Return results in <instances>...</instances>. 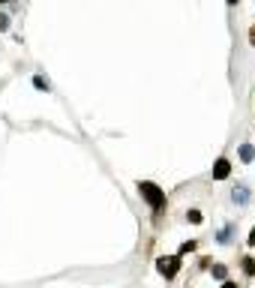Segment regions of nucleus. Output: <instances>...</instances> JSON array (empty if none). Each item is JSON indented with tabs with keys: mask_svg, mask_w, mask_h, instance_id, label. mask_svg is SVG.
<instances>
[{
	"mask_svg": "<svg viewBox=\"0 0 255 288\" xmlns=\"http://www.w3.org/2000/svg\"><path fill=\"white\" fill-rule=\"evenodd\" d=\"M138 192H141V198L150 204V210L153 213H162L165 210V204H168V198H165V192L153 183V180H138Z\"/></svg>",
	"mask_w": 255,
	"mask_h": 288,
	"instance_id": "f257e3e1",
	"label": "nucleus"
},
{
	"mask_svg": "<svg viewBox=\"0 0 255 288\" xmlns=\"http://www.w3.org/2000/svg\"><path fill=\"white\" fill-rule=\"evenodd\" d=\"M156 270H159V276L174 279V276L180 273V255H165V258H159V261H156Z\"/></svg>",
	"mask_w": 255,
	"mask_h": 288,
	"instance_id": "f03ea898",
	"label": "nucleus"
},
{
	"mask_svg": "<svg viewBox=\"0 0 255 288\" xmlns=\"http://www.w3.org/2000/svg\"><path fill=\"white\" fill-rule=\"evenodd\" d=\"M228 174H231V162L225 156H219V159L213 162V180H225Z\"/></svg>",
	"mask_w": 255,
	"mask_h": 288,
	"instance_id": "7ed1b4c3",
	"label": "nucleus"
},
{
	"mask_svg": "<svg viewBox=\"0 0 255 288\" xmlns=\"http://www.w3.org/2000/svg\"><path fill=\"white\" fill-rule=\"evenodd\" d=\"M234 231H237V225L231 222V225H225V228L219 231V237H216V240H219V243H231V237H234Z\"/></svg>",
	"mask_w": 255,
	"mask_h": 288,
	"instance_id": "20e7f679",
	"label": "nucleus"
},
{
	"mask_svg": "<svg viewBox=\"0 0 255 288\" xmlns=\"http://www.w3.org/2000/svg\"><path fill=\"white\" fill-rule=\"evenodd\" d=\"M231 201H234V204H246V201H249V189H246V186H237L234 195H231Z\"/></svg>",
	"mask_w": 255,
	"mask_h": 288,
	"instance_id": "39448f33",
	"label": "nucleus"
},
{
	"mask_svg": "<svg viewBox=\"0 0 255 288\" xmlns=\"http://www.w3.org/2000/svg\"><path fill=\"white\" fill-rule=\"evenodd\" d=\"M210 273H213V279H222V282H225L228 267H225V264H213V267H210Z\"/></svg>",
	"mask_w": 255,
	"mask_h": 288,
	"instance_id": "423d86ee",
	"label": "nucleus"
},
{
	"mask_svg": "<svg viewBox=\"0 0 255 288\" xmlns=\"http://www.w3.org/2000/svg\"><path fill=\"white\" fill-rule=\"evenodd\" d=\"M240 264H243V273H246V276H252V273H255V258H252V255H246Z\"/></svg>",
	"mask_w": 255,
	"mask_h": 288,
	"instance_id": "0eeeda50",
	"label": "nucleus"
},
{
	"mask_svg": "<svg viewBox=\"0 0 255 288\" xmlns=\"http://www.w3.org/2000/svg\"><path fill=\"white\" fill-rule=\"evenodd\" d=\"M252 156H255V150L249 147V144H243V147H240V159H243V162H249Z\"/></svg>",
	"mask_w": 255,
	"mask_h": 288,
	"instance_id": "6e6552de",
	"label": "nucleus"
},
{
	"mask_svg": "<svg viewBox=\"0 0 255 288\" xmlns=\"http://www.w3.org/2000/svg\"><path fill=\"white\" fill-rule=\"evenodd\" d=\"M186 219H189L192 225H198V222L204 219V216H201V210H189V213H186Z\"/></svg>",
	"mask_w": 255,
	"mask_h": 288,
	"instance_id": "1a4fd4ad",
	"label": "nucleus"
},
{
	"mask_svg": "<svg viewBox=\"0 0 255 288\" xmlns=\"http://www.w3.org/2000/svg\"><path fill=\"white\" fill-rule=\"evenodd\" d=\"M33 87H36V90H48V81H45L42 75H33Z\"/></svg>",
	"mask_w": 255,
	"mask_h": 288,
	"instance_id": "9d476101",
	"label": "nucleus"
},
{
	"mask_svg": "<svg viewBox=\"0 0 255 288\" xmlns=\"http://www.w3.org/2000/svg\"><path fill=\"white\" fill-rule=\"evenodd\" d=\"M195 249V240H186L183 246H180V255H186V252H192Z\"/></svg>",
	"mask_w": 255,
	"mask_h": 288,
	"instance_id": "9b49d317",
	"label": "nucleus"
},
{
	"mask_svg": "<svg viewBox=\"0 0 255 288\" xmlns=\"http://www.w3.org/2000/svg\"><path fill=\"white\" fill-rule=\"evenodd\" d=\"M6 27H9V18H6V15H0V33H3Z\"/></svg>",
	"mask_w": 255,
	"mask_h": 288,
	"instance_id": "f8f14e48",
	"label": "nucleus"
},
{
	"mask_svg": "<svg viewBox=\"0 0 255 288\" xmlns=\"http://www.w3.org/2000/svg\"><path fill=\"white\" fill-rule=\"evenodd\" d=\"M246 243H249V246L255 249V225H252V231H249V240H246Z\"/></svg>",
	"mask_w": 255,
	"mask_h": 288,
	"instance_id": "ddd939ff",
	"label": "nucleus"
},
{
	"mask_svg": "<svg viewBox=\"0 0 255 288\" xmlns=\"http://www.w3.org/2000/svg\"><path fill=\"white\" fill-rule=\"evenodd\" d=\"M222 288H237V282H231V279H225V282H222Z\"/></svg>",
	"mask_w": 255,
	"mask_h": 288,
	"instance_id": "4468645a",
	"label": "nucleus"
},
{
	"mask_svg": "<svg viewBox=\"0 0 255 288\" xmlns=\"http://www.w3.org/2000/svg\"><path fill=\"white\" fill-rule=\"evenodd\" d=\"M249 42H252V45H255V27H252V30H249Z\"/></svg>",
	"mask_w": 255,
	"mask_h": 288,
	"instance_id": "2eb2a0df",
	"label": "nucleus"
},
{
	"mask_svg": "<svg viewBox=\"0 0 255 288\" xmlns=\"http://www.w3.org/2000/svg\"><path fill=\"white\" fill-rule=\"evenodd\" d=\"M228 3H231V6H237V3H240V0H228Z\"/></svg>",
	"mask_w": 255,
	"mask_h": 288,
	"instance_id": "dca6fc26",
	"label": "nucleus"
},
{
	"mask_svg": "<svg viewBox=\"0 0 255 288\" xmlns=\"http://www.w3.org/2000/svg\"><path fill=\"white\" fill-rule=\"evenodd\" d=\"M0 3H9V0H0Z\"/></svg>",
	"mask_w": 255,
	"mask_h": 288,
	"instance_id": "f3484780",
	"label": "nucleus"
}]
</instances>
